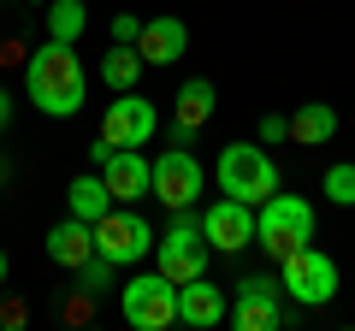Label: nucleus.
<instances>
[{"label": "nucleus", "instance_id": "nucleus-1", "mask_svg": "<svg viewBox=\"0 0 355 331\" xmlns=\"http://www.w3.org/2000/svg\"><path fill=\"white\" fill-rule=\"evenodd\" d=\"M24 89L36 101V113L48 118H77L83 113V95H89V71L77 60V42H42L24 65Z\"/></svg>", "mask_w": 355, "mask_h": 331}, {"label": "nucleus", "instance_id": "nucleus-26", "mask_svg": "<svg viewBox=\"0 0 355 331\" xmlns=\"http://www.w3.org/2000/svg\"><path fill=\"white\" fill-rule=\"evenodd\" d=\"M6 125H12V95L0 89V130H6Z\"/></svg>", "mask_w": 355, "mask_h": 331}, {"label": "nucleus", "instance_id": "nucleus-21", "mask_svg": "<svg viewBox=\"0 0 355 331\" xmlns=\"http://www.w3.org/2000/svg\"><path fill=\"white\" fill-rule=\"evenodd\" d=\"M320 195H326V202H338V207H355V166H349V160L326 166V178H320Z\"/></svg>", "mask_w": 355, "mask_h": 331}, {"label": "nucleus", "instance_id": "nucleus-15", "mask_svg": "<svg viewBox=\"0 0 355 331\" xmlns=\"http://www.w3.org/2000/svg\"><path fill=\"white\" fill-rule=\"evenodd\" d=\"M184 48H190V30H184V18H172V12H160V18H142V36H137L142 65H172Z\"/></svg>", "mask_w": 355, "mask_h": 331}, {"label": "nucleus", "instance_id": "nucleus-16", "mask_svg": "<svg viewBox=\"0 0 355 331\" xmlns=\"http://www.w3.org/2000/svg\"><path fill=\"white\" fill-rule=\"evenodd\" d=\"M89 255H95V225H89V219H71V213H65L60 225L48 231V260H53V267H65V272H77Z\"/></svg>", "mask_w": 355, "mask_h": 331}, {"label": "nucleus", "instance_id": "nucleus-3", "mask_svg": "<svg viewBox=\"0 0 355 331\" xmlns=\"http://www.w3.org/2000/svg\"><path fill=\"white\" fill-rule=\"evenodd\" d=\"M207 260H214V249L202 237V219H190V207H178L172 225L154 237V267L172 284H190V278H207Z\"/></svg>", "mask_w": 355, "mask_h": 331}, {"label": "nucleus", "instance_id": "nucleus-22", "mask_svg": "<svg viewBox=\"0 0 355 331\" xmlns=\"http://www.w3.org/2000/svg\"><path fill=\"white\" fill-rule=\"evenodd\" d=\"M113 278H119V267L107 255H89L83 267H77V290L83 296H101V290H113Z\"/></svg>", "mask_w": 355, "mask_h": 331}, {"label": "nucleus", "instance_id": "nucleus-4", "mask_svg": "<svg viewBox=\"0 0 355 331\" xmlns=\"http://www.w3.org/2000/svg\"><path fill=\"white\" fill-rule=\"evenodd\" d=\"M254 242L272 260H284L291 249L314 242V202H302V195H266L254 207Z\"/></svg>", "mask_w": 355, "mask_h": 331}, {"label": "nucleus", "instance_id": "nucleus-11", "mask_svg": "<svg viewBox=\"0 0 355 331\" xmlns=\"http://www.w3.org/2000/svg\"><path fill=\"white\" fill-rule=\"evenodd\" d=\"M279 319L284 314H279V284H272V272H254V278L237 284L225 325H237V331H272Z\"/></svg>", "mask_w": 355, "mask_h": 331}, {"label": "nucleus", "instance_id": "nucleus-9", "mask_svg": "<svg viewBox=\"0 0 355 331\" xmlns=\"http://www.w3.org/2000/svg\"><path fill=\"white\" fill-rule=\"evenodd\" d=\"M207 172L202 160H196L190 148H166L160 160H154V202H166L178 213V207H196V195H202Z\"/></svg>", "mask_w": 355, "mask_h": 331}, {"label": "nucleus", "instance_id": "nucleus-23", "mask_svg": "<svg viewBox=\"0 0 355 331\" xmlns=\"http://www.w3.org/2000/svg\"><path fill=\"white\" fill-rule=\"evenodd\" d=\"M284 136H291V118H284V113H266L261 118V148H272V142H284Z\"/></svg>", "mask_w": 355, "mask_h": 331}, {"label": "nucleus", "instance_id": "nucleus-25", "mask_svg": "<svg viewBox=\"0 0 355 331\" xmlns=\"http://www.w3.org/2000/svg\"><path fill=\"white\" fill-rule=\"evenodd\" d=\"M107 160H113V142H101V136H95V148H89V166H95V172H101Z\"/></svg>", "mask_w": 355, "mask_h": 331}, {"label": "nucleus", "instance_id": "nucleus-13", "mask_svg": "<svg viewBox=\"0 0 355 331\" xmlns=\"http://www.w3.org/2000/svg\"><path fill=\"white\" fill-rule=\"evenodd\" d=\"M231 302H225V284L214 278H190V284H178V325H190V331H214L225 325Z\"/></svg>", "mask_w": 355, "mask_h": 331}, {"label": "nucleus", "instance_id": "nucleus-12", "mask_svg": "<svg viewBox=\"0 0 355 331\" xmlns=\"http://www.w3.org/2000/svg\"><path fill=\"white\" fill-rule=\"evenodd\" d=\"M214 107H219V95H214L207 77L178 83V107H172V125H166V142H172V148H190V142L202 136V125L214 118Z\"/></svg>", "mask_w": 355, "mask_h": 331}, {"label": "nucleus", "instance_id": "nucleus-18", "mask_svg": "<svg viewBox=\"0 0 355 331\" xmlns=\"http://www.w3.org/2000/svg\"><path fill=\"white\" fill-rule=\"evenodd\" d=\"M338 136V113H331L326 101H302L291 113V142H302V148H320V142Z\"/></svg>", "mask_w": 355, "mask_h": 331}, {"label": "nucleus", "instance_id": "nucleus-19", "mask_svg": "<svg viewBox=\"0 0 355 331\" xmlns=\"http://www.w3.org/2000/svg\"><path fill=\"white\" fill-rule=\"evenodd\" d=\"M101 83H107L113 95L142 83V53H137V42H113V53L101 60Z\"/></svg>", "mask_w": 355, "mask_h": 331}, {"label": "nucleus", "instance_id": "nucleus-14", "mask_svg": "<svg viewBox=\"0 0 355 331\" xmlns=\"http://www.w3.org/2000/svg\"><path fill=\"white\" fill-rule=\"evenodd\" d=\"M107 190H113V202H142V195H154V160H142L137 148H113V160L101 166Z\"/></svg>", "mask_w": 355, "mask_h": 331}, {"label": "nucleus", "instance_id": "nucleus-20", "mask_svg": "<svg viewBox=\"0 0 355 331\" xmlns=\"http://www.w3.org/2000/svg\"><path fill=\"white\" fill-rule=\"evenodd\" d=\"M83 30H89V6L83 0H53L48 6V36L53 42H83Z\"/></svg>", "mask_w": 355, "mask_h": 331}, {"label": "nucleus", "instance_id": "nucleus-24", "mask_svg": "<svg viewBox=\"0 0 355 331\" xmlns=\"http://www.w3.org/2000/svg\"><path fill=\"white\" fill-rule=\"evenodd\" d=\"M137 36H142V18L137 12H119L113 18V42H137Z\"/></svg>", "mask_w": 355, "mask_h": 331}, {"label": "nucleus", "instance_id": "nucleus-7", "mask_svg": "<svg viewBox=\"0 0 355 331\" xmlns=\"http://www.w3.org/2000/svg\"><path fill=\"white\" fill-rule=\"evenodd\" d=\"M95 255H107L113 267H137V260H148V255H154V231H148V219H142L137 207L113 202L101 219H95Z\"/></svg>", "mask_w": 355, "mask_h": 331}, {"label": "nucleus", "instance_id": "nucleus-2", "mask_svg": "<svg viewBox=\"0 0 355 331\" xmlns=\"http://www.w3.org/2000/svg\"><path fill=\"white\" fill-rule=\"evenodd\" d=\"M219 195H237V202L261 207L266 195H279V166L261 142H225L219 148Z\"/></svg>", "mask_w": 355, "mask_h": 331}, {"label": "nucleus", "instance_id": "nucleus-8", "mask_svg": "<svg viewBox=\"0 0 355 331\" xmlns=\"http://www.w3.org/2000/svg\"><path fill=\"white\" fill-rule=\"evenodd\" d=\"M154 130H160V113L137 89H119L107 101V113H101V142H113V148H142Z\"/></svg>", "mask_w": 355, "mask_h": 331}, {"label": "nucleus", "instance_id": "nucleus-28", "mask_svg": "<svg viewBox=\"0 0 355 331\" xmlns=\"http://www.w3.org/2000/svg\"><path fill=\"white\" fill-rule=\"evenodd\" d=\"M0 190H6V166H0Z\"/></svg>", "mask_w": 355, "mask_h": 331}, {"label": "nucleus", "instance_id": "nucleus-5", "mask_svg": "<svg viewBox=\"0 0 355 331\" xmlns=\"http://www.w3.org/2000/svg\"><path fill=\"white\" fill-rule=\"evenodd\" d=\"M119 314L137 331H172L178 325V284L154 272H130V284H119Z\"/></svg>", "mask_w": 355, "mask_h": 331}, {"label": "nucleus", "instance_id": "nucleus-6", "mask_svg": "<svg viewBox=\"0 0 355 331\" xmlns=\"http://www.w3.org/2000/svg\"><path fill=\"white\" fill-rule=\"evenodd\" d=\"M279 290L291 302H302V307H326L338 296V260L320 255L314 242H302V249H291L279 260Z\"/></svg>", "mask_w": 355, "mask_h": 331}, {"label": "nucleus", "instance_id": "nucleus-10", "mask_svg": "<svg viewBox=\"0 0 355 331\" xmlns=\"http://www.w3.org/2000/svg\"><path fill=\"white\" fill-rule=\"evenodd\" d=\"M202 237H207L214 255H243V249L254 242V207L237 202V195H219V202L202 213Z\"/></svg>", "mask_w": 355, "mask_h": 331}, {"label": "nucleus", "instance_id": "nucleus-17", "mask_svg": "<svg viewBox=\"0 0 355 331\" xmlns=\"http://www.w3.org/2000/svg\"><path fill=\"white\" fill-rule=\"evenodd\" d=\"M65 207H71V219H89V225H95V219L113 207V190H107L101 172H77L71 190H65Z\"/></svg>", "mask_w": 355, "mask_h": 331}, {"label": "nucleus", "instance_id": "nucleus-27", "mask_svg": "<svg viewBox=\"0 0 355 331\" xmlns=\"http://www.w3.org/2000/svg\"><path fill=\"white\" fill-rule=\"evenodd\" d=\"M0 284H6V249H0Z\"/></svg>", "mask_w": 355, "mask_h": 331}]
</instances>
